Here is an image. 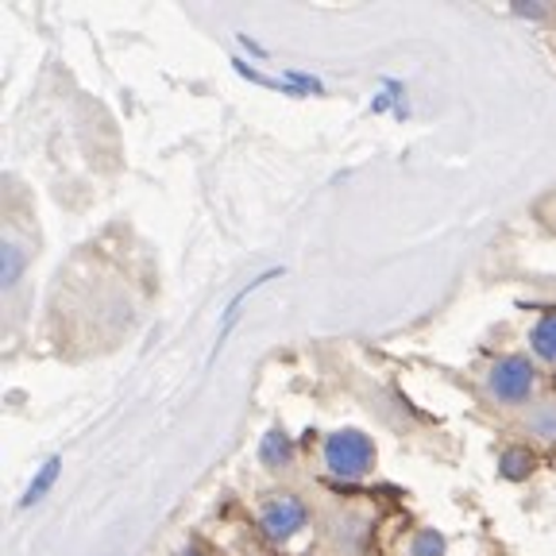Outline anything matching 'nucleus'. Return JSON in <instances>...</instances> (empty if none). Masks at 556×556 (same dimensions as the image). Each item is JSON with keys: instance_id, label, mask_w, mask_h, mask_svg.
Returning a JSON list of instances; mask_svg holds the SVG:
<instances>
[{"instance_id": "f257e3e1", "label": "nucleus", "mask_w": 556, "mask_h": 556, "mask_svg": "<svg viewBox=\"0 0 556 556\" xmlns=\"http://www.w3.org/2000/svg\"><path fill=\"white\" fill-rule=\"evenodd\" d=\"M325 468L340 479H359L375 468V444L359 429H340L325 441Z\"/></svg>"}, {"instance_id": "f03ea898", "label": "nucleus", "mask_w": 556, "mask_h": 556, "mask_svg": "<svg viewBox=\"0 0 556 556\" xmlns=\"http://www.w3.org/2000/svg\"><path fill=\"white\" fill-rule=\"evenodd\" d=\"M538 387V367L526 356H506L486 371V394L506 406H521Z\"/></svg>"}, {"instance_id": "20e7f679", "label": "nucleus", "mask_w": 556, "mask_h": 556, "mask_svg": "<svg viewBox=\"0 0 556 556\" xmlns=\"http://www.w3.org/2000/svg\"><path fill=\"white\" fill-rule=\"evenodd\" d=\"M260 460L267 464V468H290V464H294V441H290L282 429H270L260 444Z\"/></svg>"}, {"instance_id": "0eeeda50", "label": "nucleus", "mask_w": 556, "mask_h": 556, "mask_svg": "<svg viewBox=\"0 0 556 556\" xmlns=\"http://www.w3.org/2000/svg\"><path fill=\"white\" fill-rule=\"evenodd\" d=\"M530 429L545 441H556V406H538L530 414Z\"/></svg>"}, {"instance_id": "423d86ee", "label": "nucleus", "mask_w": 556, "mask_h": 556, "mask_svg": "<svg viewBox=\"0 0 556 556\" xmlns=\"http://www.w3.org/2000/svg\"><path fill=\"white\" fill-rule=\"evenodd\" d=\"M503 471L510 479H521V476H530L533 471V456L526 448H510V452H503Z\"/></svg>"}, {"instance_id": "39448f33", "label": "nucleus", "mask_w": 556, "mask_h": 556, "mask_svg": "<svg viewBox=\"0 0 556 556\" xmlns=\"http://www.w3.org/2000/svg\"><path fill=\"white\" fill-rule=\"evenodd\" d=\"M530 344H533V352H538L541 359L556 364V309H548L545 317H541V321L533 325Z\"/></svg>"}, {"instance_id": "9d476101", "label": "nucleus", "mask_w": 556, "mask_h": 556, "mask_svg": "<svg viewBox=\"0 0 556 556\" xmlns=\"http://www.w3.org/2000/svg\"><path fill=\"white\" fill-rule=\"evenodd\" d=\"M441 553H444V541L437 538L433 530L417 533V538H414V556H441Z\"/></svg>"}, {"instance_id": "6e6552de", "label": "nucleus", "mask_w": 556, "mask_h": 556, "mask_svg": "<svg viewBox=\"0 0 556 556\" xmlns=\"http://www.w3.org/2000/svg\"><path fill=\"white\" fill-rule=\"evenodd\" d=\"M54 476H59V460H47V468L39 471V479H35L31 486H27V498H24V506H31V503H39V498L51 491V483H54Z\"/></svg>"}, {"instance_id": "1a4fd4ad", "label": "nucleus", "mask_w": 556, "mask_h": 556, "mask_svg": "<svg viewBox=\"0 0 556 556\" xmlns=\"http://www.w3.org/2000/svg\"><path fill=\"white\" fill-rule=\"evenodd\" d=\"M0 270H4V287H16L20 270H24V252L16 243H4V260H0Z\"/></svg>"}, {"instance_id": "7ed1b4c3", "label": "nucleus", "mask_w": 556, "mask_h": 556, "mask_svg": "<svg viewBox=\"0 0 556 556\" xmlns=\"http://www.w3.org/2000/svg\"><path fill=\"white\" fill-rule=\"evenodd\" d=\"M305 518H309V510H305V503H302V498H294V495L270 498V503L260 510V526H263V533H267L270 541L294 538V533L305 526Z\"/></svg>"}]
</instances>
